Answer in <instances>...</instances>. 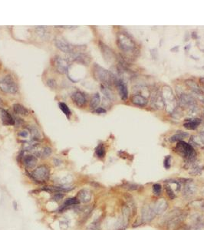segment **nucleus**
<instances>
[{
	"mask_svg": "<svg viewBox=\"0 0 204 230\" xmlns=\"http://www.w3.org/2000/svg\"><path fill=\"white\" fill-rule=\"evenodd\" d=\"M117 43L119 49L124 53L128 55H135L137 52V44L130 35L125 32H120L117 36Z\"/></svg>",
	"mask_w": 204,
	"mask_h": 230,
	"instance_id": "obj_2",
	"label": "nucleus"
},
{
	"mask_svg": "<svg viewBox=\"0 0 204 230\" xmlns=\"http://www.w3.org/2000/svg\"><path fill=\"white\" fill-rule=\"evenodd\" d=\"M164 188L167 197L169 198L170 200H174L176 197V193H174V191H173V190L171 188V186H170L169 184H165Z\"/></svg>",
	"mask_w": 204,
	"mask_h": 230,
	"instance_id": "obj_30",
	"label": "nucleus"
},
{
	"mask_svg": "<svg viewBox=\"0 0 204 230\" xmlns=\"http://www.w3.org/2000/svg\"><path fill=\"white\" fill-rule=\"evenodd\" d=\"M1 118L5 125H14L15 124L14 118L6 110H2L1 111Z\"/></svg>",
	"mask_w": 204,
	"mask_h": 230,
	"instance_id": "obj_22",
	"label": "nucleus"
},
{
	"mask_svg": "<svg viewBox=\"0 0 204 230\" xmlns=\"http://www.w3.org/2000/svg\"><path fill=\"white\" fill-rule=\"evenodd\" d=\"M163 100L164 103H166L168 100L167 103V108H172V110H174L175 108V98L173 96V92H172L171 88L168 86H164L163 88Z\"/></svg>",
	"mask_w": 204,
	"mask_h": 230,
	"instance_id": "obj_9",
	"label": "nucleus"
},
{
	"mask_svg": "<svg viewBox=\"0 0 204 230\" xmlns=\"http://www.w3.org/2000/svg\"><path fill=\"white\" fill-rule=\"evenodd\" d=\"M93 73H94V76L95 77L96 79L98 81H101L103 85L108 87L113 84H115V79H116L115 75L111 71L102 68V66L98 65V64H95L94 65Z\"/></svg>",
	"mask_w": 204,
	"mask_h": 230,
	"instance_id": "obj_3",
	"label": "nucleus"
},
{
	"mask_svg": "<svg viewBox=\"0 0 204 230\" xmlns=\"http://www.w3.org/2000/svg\"><path fill=\"white\" fill-rule=\"evenodd\" d=\"M200 84H201V85H202V88H203V89H202V90H203V92H204V78H200Z\"/></svg>",
	"mask_w": 204,
	"mask_h": 230,
	"instance_id": "obj_43",
	"label": "nucleus"
},
{
	"mask_svg": "<svg viewBox=\"0 0 204 230\" xmlns=\"http://www.w3.org/2000/svg\"><path fill=\"white\" fill-rule=\"evenodd\" d=\"M203 117H204V114H203Z\"/></svg>",
	"mask_w": 204,
	"mask_h": 230,
	"instance_id": "obj_45",
	"label": "nucleus"
},
{
	"mask_svg": "<svg viewBox=\"0 0 204 230\" xmlns=\"http://www.w3.org/2000/svg\"><path fill=\"white\" fill-rule=\"evenodd\" d=\"M162 189L163 187L160 183H154L152 185V191L154 196H160L162 194Z\"/></svg>",
	"mask_w": 204,
	"mask_h": 230,
	"instance_id": "obj_31",
	"label": "nucleus"
},
{
	"mask_svg": "<svg viewBox=\"0 0 204 230\" xmlns=\"http://www.w3.org/2000/svg\"><path fill=\"white\" fill-rule=\"evenodd\" d=\"M54 67H55L56 70H57L59 73H62V74L68 71L69 68V64L68 60L59 56H57L54 58Z\"/></svg>",
	"mask_w": 204,
	"mask_h": 230,
	"instance_id": "obj_12",
	"label": "nucleus"
},
{
	"mask_svg": "<svg viewBox=\"0 0 204 230\" xmlns=\"http://www.w3.org/2000/svg\"><path fill=\"white\" fill-rule=\"evenodd\" d=\"M174 151L185 160L186 168H190L197 159V152L190 143L185 141H179L174 147Z\"/></svg>",
	"mask_w": 204,
	"mask_h": 230,
	"instance_id": "obj_1",
	"label": "nucleus"
},
{
	"mask_svg": "<svg viewBox=\"0 0 204 230\" xmlns=\"http://www.w3.org/2000/svg\"><path fill=\"white\" fill-rule=\"evenodd\" d=\"M38 159L34 155H27L23 157V164L27 169H33L36 166Z\"/></svg>",
	"mask_w": 204,
	"mask_h": 230,
	"instance_id": "obj_21",
	"label": "nucleus"
},
{
	"mask_svg": "<svg viewBox=\"0 0 204 230\" xmlns=\"http://www.w3.org/2000/svg\"><path fill=\"white\" fill-rule=\"evenodd\" d=\"M171 162H172V157L171 156H167L164 158V160H163V167L166 170H169L171 167Z\"/></svg>",
	"mask_w": 204,
	"mask_h": 230,
	"instance_id": "obj_38",
	"label": "nucleus"
},
{
	"mask_svg": "<svg viewBox=\"0 0 204 230\" xmlns=\"http://www.w3.org/2000/svg\"><path fill=\"white\" fill-rule=\"evenodd\" d=\"M123 188L126 189L128 191H137L139 190L141 188V186L140 185L136 184V183H130V182H127L124 184Z\"/></svg>",
	"mask_w": 204,
	"mask_h": 230,
	"instance_id": "obj_29",
	"label": "nucleus"
},
{
	"mask_svg": "<svg viewBox=\"0 0 204 230\" xmlns=\"http://www.w3.org/2000/svg\"><path fill=\"white\" fill-rule=\"evenodd\" d=\"M0 90L4 93L15 94L18 92V85L12 76L6 75L0 81Z\"/></svg>",
	"mask_w": 204,
	"mask_h": 230,
	"instance_id": "obj_5",
	"label": "nucleus"
},
{
	"mask_svg": "<svg viewBox=\"0 0 204 230\" xmlns=\"http://www.w3.org/2000/svg\"><path fill=\"white\" fill-rule=\"evenodd\" d=\"M69 60L74 61L78 63L83 64V65H88V64L91 62V58L86 54L82 53L81 52H75V53L69 54Z\"/></svg>",
	"mask_w": 204,
	"mask_h": 230,
	"instance_id": "obj_11",
	"label": "nucleus"
},
{
	"mask_svg": "<svg viewBox=\"0 0 204 230\" xmlns=\"http://www.w3.org/2000/svg\"><path fill=\"white\" fill-rule=\"evenodd\" d=\"M51 152H52V151H51V148L49 147H44L42 150H41V156L42 158L49 157V156H51Z\"/></svg>",
	"mask_w": 204,
	"mask_h": 230,
	"instance_id": "obj_37",
	"label": "nucleus"
},
{
	"mask_svg": "<svg viewBox=\"0 0 204 230\" xmlns=\"http://www.w3.org/2000/svg\"><path fill=\"white\" fill-rule=\"evenodd\" d=\"M101 223L99 219L94 220L87 227V230H100Z\"/></svg>",
	"mask_w": 204,
	"mask_h": 230,
	"instance_id": "obj_34",
	"label": "nucleus"
},
{
	"mask_svg": "<svg viewBox=\"0 0 204 230\" xmlns=\"http://www.w3.org/2000/svg\"><path fill=\"white\" fill-rule=\"evenodd\" d=\"M54 44H55L56 47L62 52H65V53L68 54H72L75 53V52H79L77 51V49H79V47L70 44L68 41H67L65 38H57L54 41Z\"/></svg>",
	"mask_w": 204,
	"mask_h": 230,
	"instance_id": "obj_6",
	"label": "nucleus"
},
{
	"mask_svg": "<svg viewBox=\"0 0 204 230\" xmlns=\"http://www.w3.org/2000/svg\"><path fill=\"white\" fill-rule=\"evenodd\" d=\"M197 187L196 186L195 183H193V181L189 182V183H187L184 184V188H183V191H182V194L184 198H191L192 196H193L194 195L197 193Z\"/></svg>",
	"mask_w": 204,
	"mask_h": 230,
	"instance_id": "obj_13",
	"label": "nucleus"
},
{
	"mask_svg": "<svg viewBox=\"0 0 204 230\" xmlns=\"http://www.w3.org/2000/svg\"><path fill=\"white\" fill-rule=\"evenodd\" d=\"M54 164L56 166H59L61 164V160L59 159H54Z\"/></svg>",
	"mask_w": 204,
	"mask_h": 230,
	"instance_id": "obj_44",
	"label": "nucleus"
},
{
	"mask_svg": "<svg viewBox=\"0 0 204 230\" xmlns=\"http://www.w3.org/2000/svg\"><path fill=\"white\" fill-rule=\"evenodd\" d=\"M202 121L199 118H191V119L185 120V123L184 124V127L187 130H194L200 125Z\"/></svg>",
	"mask_w": 204,
	"mask_h": 230,
	"instance_id": "obj_20",
	"label": "nucleus"
},
{
	"mask_svg": "<svg viewBox=\"0 0 204 230\" xmlns=\"http://www.w3.org/2000/svg\"><path fill=\"white\" fill-rule=\"evenodd\" d=\"M156 212L154 211L152 205H144L141 208V220L142 224H147L150 223L155 219Z\"/></svg>",
	"mask_w": 204,
	"mask_h": 230,
	"instance_id": "obj_7",
	"label": "nucleus"
},
{
	"mask_svg": "<svg viewBox=\"0 0 204 230\" xmlns=\"http://www.w3.org/2000/svg\"><path fill=\"white\" fill-rule=\"evenodd\" d=\"M203 149H204V147H203Z\"/></svg>",
	"mask_w": 204,
	"mask_h": 230,
	"instance_id": "obj_46",
	"label": "nucleus"
},
{
	"mask_svg": "<svg viewBox=\"0 0 204 230\" xmlns=\"http://www.w3.org/2000/svg\"><path fill=\"white\" fill-rule=\"evenodd\" d=\"M72 181V178L71 176H66V177H63L59 180V184L60 186H68Z\"/></svg>",
	"mask_w": 204,
	"mask_h": 230,
	"instance_id": "obj_35",
	"label": "nucleus"
},
{
	"mask_svg": "<svg viewBox=\"0 0 204 230\" xmlns=\"http://www.w3.org/2000/svg\"><path fill=\"white\" fill-rule=\"evenodd\" d=\"M180 101L182 104L184 106L188 107V108H191L193 106L197 105V100L193 97L192 95H188V94L183 93L180 95Z\"/></svg>",
	"mask_w": 204,
	"mask_h": 230,
	"instance_id": "obj_18",
	"label": "nucleus"
},
{
	"mask_svg": "<svg viewBox=\"0 0 204 230\" xmlns=\"http://www.w3.org/2000/svg\"><path fill=\"white\" fill-rule=\"evenodd\" d=\"M47 84L48 86L51 87V88H55L57 87V83H56V81L54 79H49L47 81Z\"/></svg>",
	"mask_w": 204,
	"mask_h": 230,
	"instance_id": "obj_40",
	"label": "nucleus"
},
{
	"mask_svg": "<svg viewBox=\"0 0 204 230\" xmlns=\"http://www.w3.org/2000/svg\"><path fill=\"white\" fill-rule=\"evenodd\" d=\"M99 45H100L101 50H102L104 59L107 62H113L115 59V55L113 51L108 46L102 42H99Z\"/></svg>",
	"mask_w": 204,
	"mask_h": 230,
	"instance_id": "obj_17",
	"label": "nucleus"
},
{
	"mask_svg": "<svg viewBox=\"0 0 204 230\" xmlns=\"http://www.w3.org/2000/svg\"><path fill=\"white\" fill-rule=\"evenodd\" d=\"M72 98L73 100L74 103L77 105L79 108H83L86 105L87 101V97L86 95H85V93L80 92V91H77V92H74L72 95Z\"/></svg>",
	"mask_w": 204,
	"mask_h": 230,
	"instance_id": "obj_14",
	"label": "nucleus"
},
{
	"mask_svg": "<svg viewBox=\"0 0 204 230\" xmlns=\"http://www.w3.org/2000/svg\"><path fill=\"white\" fill-rule=\"evenodd\" d=\"M35 30L37 31L38 34L39 35V36H41V38H44L45 36L47 35V32H46V27L38 26V27H36Z\"/></svg>",
	"mask_w": 204,
	"mask_h": 230,
	"instance_id": "obj_39",
	"label": "nucleus"
},
{
	"mask_svg": "<svg viewBox=\"0 0 204 230\" xmlns=\"http://www.w3.org/2000/svg\"><path fill=\"white\" fill-rule=\"evenodd\" d=\"M80 204L79 200L78 199L77 197H69L68 199H65V202L62 205V208H60V210L63 211L65 210H66L67 208L71 207H77Z\"/></svg>",
	"mask_w": 204,
	"mask_h": 230,
	"instance_id": "obj_23",
	"label": "nucleus"
},
{
	"mask_svg": "<svg viewBox=\"0 0 204 230\" xmlns=\"http://www.w3.org/2000/svg\"><path fill=\"white\" fill-rule=\"evenodd\" d=\"M31 178L38 183L47 182L50 177L49 168L46 165H41L35 168L31 174Z\"/></svg>",
	"mask_w": 204,
	"mask_h": 230,
	"instance_id": "obj_4",
	"label": "nucleus"
},
{
	"mask_svg": "<svg viewBox=\"0 0 204 230\" xmlns=\"http://www.w3.org/2000/svg\"><path fill=\"white\" fill-rule=\"evenodd\" d=\"M131 101L133 104L136 105L137 107H141V108H144V107L147 106L148 100L144 96L142 95H139V94H136L131 97Z\"/></svg>",
	"mask_w": 204,
	"mask_h": 230,
	"instance_id": "obj_19",
	"label": "nucleus"
},
{
	"mask_svg": "<svg viewBox=\"0 0 204 230\" xmlns=\"http://www.w3.org/2000/svg\"><path fill=\"white\" fill-rule=\"evenodd\" d=\"M59 107L61 109V111L64 113L67 117H69L71 115V111L69 109L68 106L66 104L63 103V102H59Z\"/></svg>",
	"mask_w": 204,
	"mask_h": 230,
	"instance_id": "obj_33",
	"label": "nucleus"
},
{
	"mask_svg": "<svg viewBox=\"0 0 204 230\" xmlns=\"http://www.w3.org/2000/svg\"><path fill=\"white\" fill-rule=\"evenodd\" d=\"M19 135L20 136V137H27L28 136V132L22 131V132H20V133L19 134Z\"/></svg>",
	"mask_w": 204,
	"mask_h": 230,
	"instance_id": "obj_42",
	"label": "nucleus"
},
{
	"mask_svg": "<svg viewBox=\"0 0 204 230\" xmlns=\"http://www.w3.org/2000/svg\"><path fill=\"white\" fill-rule=\"evenodd\" d=\"M197 162H194L193 165L190 167V171L189 173L191 176H200L202 174V171L203 170V167L196 164Z\"/></svg>",
	"mask_w": 204,
	"mask_h": 230,
	"instance_id": "obj_26",
	"label": "nucleus"
},
{
	"mask_svg": "<svg viewBox=\"0 0 204 230\" xmlns=\"http://www.w3.org/2000/svg\"><path fill=\"white\" fill-rule=\"evenodd\" d=\"M185 83L187 85V87L198 97L199 100L204 103V92L201 89V87L198 85V84L196 81H194L193 80L191 79L186 80Z\"/></svg>",
	"mask_w": 204,
	"mask_h": 230,
	"instance_id": "obj_8",
	"label": "nucleus"
},
{
	"mask_svg": "<svg viewBox=\"0 0 204 230\" xmlns=\"http://www.w3.org/2000/svg\"><path fill=\"white\" fill-rule=\"evenodd\" d=\"M65 197V194L63 193H61V192H57V193H54L52 196V199L54 202H59L62 199H63V198Z\"/></svg>",
	"mask_w": 204,
	"mask_h": 230,
	"instance_id": "obj_36",
	"label": "nucleus"
},
{
	"mask_svg": "<svg viewBox=\"0 0 204 230\" xmlns=\"http://www.w3.org/2000/svg\"><path fill=\"white\" fill-rule=\"evenodd\" d=\"M101 87H102V92H103V94L105 95L106 97H107L109 100H112V99H114V94L111 92V90L108 88V87L103 85V84L101 86Z\"/></svg>",
	"mask_w": 204,
	"mask_h": 230,
	"instance_id": "obj_32",
	"label": "nucleus"
},
{
	"mask_svg": "<svg viewBox=\"0 0 204 230\" xmlns=\"http://www.w3.org/2000/svg\"><path fill=\"white\" fill-rule=\"evenodd\" d=\"M95 154L96 156H98L100 159H102L105 156L106 154V149L105 147L104 146V144L102 143H100L97 146V147L95 148Z\"/></svg>",
	"mask_w": 204,
	"mask_h": 230,
	"instance_id": "obj_28",
	"label": "nucleus"
},
{
	"mask_svg": "<svg viewBox=\"0 0 204 230\" xmlns=\"http://www.w3.org/2000/svg\"><path fill=\"white\" fill-rule=\"evenodd\" d=\"M153 208L155 211L156 214L160 215L166 212V210L168 208V202L166 199H159L156 202H154L153 204Z\"/></svg>",
	"mask_w": 204,
	"mask_h": 230,
	"instance_id": "obj_16",
	"label": "nucleus"
},
{
	"mask_svg": "<svg viewBox=\"0 0 204 230\" xmlns=\"http://www.w3.org/2000/svg\"><path fill=\"white\" fill-rule=\"evenodd\" d=\"M76 197L79 200L80 203H88V202H91V199H92V193L89 189L84 188L78 192Z\"/></svg>",
	"mask_w": 204,
	"mask_h": 230,
	"instance_id": "obj_15",
	"label": "nucleus"
},
{
	"mask_svg": "<svg viewBox=\"0 0 204 230\" xmlns=\"http://www.w3.org/2000/svg\"><path fill=\"white\" fill-rule=\"evenodd\" d=\"M188 136H189V134H188V133H187V132L179 131L177 134L171 136V137L169 138V140H170V142H171V143H173V142L182 141L184 138L187 137Z\"/></svg>",
	"mask_w": 204,
	"mask_h": 230,
	"instance_id": "obj_25",
	"label": "nucleus"
},
{
	"mask_svg": "<svg viewBox=\"0 0 204 230\" xmlns=\"http://www.w3.org/2000/svg\"><path fill=\"white\" fill-rule=\"evenodd\" d=\"M106 111H107L104 108H101V107H99V108H96L94 110V112L97 113V114H104V113H106Z\"/></svg>",
	"mask_w": 204,
	"mask_h": 230,
	"instance_id": "obj_41",
	"label": "nucleus"
},
{
	"mask_svg": "<svg viewBox=\"0 0 204 230\" xmlns=\"http://www.w3.org/2000/svg\"><path fill=\"white\" fill-rule=\"evenodd\" d=\"M12 109L15 114L18 115H22V116H27L29 114V111L25 107L20 104H14L12 106Z\"/></svg>",
	"mask_w": 204,
	"mask_h": 230,
	"instance_id": "obj_24",
	"label": "nucleus"
},
{
	"mask_svg": "<svg viewBox=\"0 0 204 230\" xmlns=\"http://www.w3.org/2000/svg\"><path fill=\"white\" fill-rule=\"evenodd\" d=\"M115 84L116 85L117 88H118L120 98L123 100H126L128 98V95H129V92H128V87H127L126 83L122 79L116 78L115 81Z\"/></svg>",
	"mask_w": 204,
	"mask_h": 230,
	"instance_id": "obj_10",
	"label": "nucleus"
},
{
	"mask_svg": "<svg viewBox=\"0 0 204 230\" xmlns=\"http://www.w3.org/2000/svg\"><path fill=\"white\" fill-rule=\"evenodd\" d=\"M101 102V97L100 95L98 93H96L93 95L92 98H91V101H90V108L91 109L95 110L96 108H98V105L100 104Z\"/></svg>",
	"mask_w": 204,
	"mask_h": 230,
	"instance_id": "obj_27",
	"label": "nucleus"
}]
</instances>
